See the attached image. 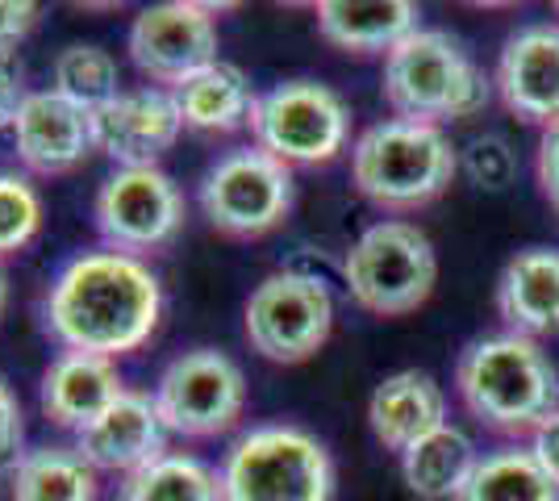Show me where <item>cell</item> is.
<instances>
[{
    "label": "cell",
    "mask_w": 559,
    "mask_h": 501,
    "mask_svg": "<svg viewBox=\"0 0 559 501\" xmlns=\"http://www.w3.org/2000/svg\"><path fill=\"white\" fill-rule=\"evenodd\" d=\"M164 285L146 260L121 251H84L59 267L47 293V331L63 351L121 359L155 334Z\"/></svg>",
    "instance_id": "6da1fadb"
},
{
    "label": "cell",
    "mask_w": 559,
    "mask_h": 501,
    "mask_svg": "<svg viewBox=\"0 0 559 501\" xmlns=\"http://www.w3.org/2000/svg\"><path fill=\"white\" fill-rule=\"evenodd\" d=\"M455 384L464 406L492 430H538L559 409V372L526 334H489L460 356Z\"/></svg>",
    "instance_id": "7a4b0ae2"
},
{
    "label": "cell",
    "mask_w": 559,
    "mask_h": 501,
    "mask_svg": "<svg viewBox=\"0 0 559 501\" xmlns=\"http://www.w3.org/2000/svg\"><path fill=\"white\" fill-rule=\"evenodd\" d=\"M217 480L222 501H330L334 460L313 430L263 422L234 439Z\"/></svg>",
    "instance_id": "3957f363"
},
{
    "label": "cell",
    "mask_w": 559,
    "mask_h": 501,
    "mask_svg": "<svg viewBox=\"0 0 559 501\" xmlns=\"http://www.w3.org/2000/svg\"><path fill=\"white\" fill-rule=\"evenodd\" d=\"M384 100L401 121L439 126L489 105V84L447 29H414L384 55Z\"/></svg>",
    "instance_id": "277c9868"
},
{
    "label": "cell",
    "mask_w": 559,
    "mask_h": 501,
    "mask_svg": "<svg viewBox=\"0 0 559 501\" xmlns=\"http://www.w3.org/2000/svg\"><path fill=\"white\" fill-rule=\"evenodd\" d=\"M460 155L439 126L380 121L350 151V180L380 210H418L451 184Z\"/></svg>",
    "instance_id": "5b68a950"
},
{
    "label": "cell",
    "mask_w": 559,
    "mask_h": 501,
    "mask_svg": "<svg viewBox=\"0 0 559 501\" xmlns=\"http://www.w3.org/2000/svg\"><path fill=\"white\" fill-rule=\"evenodd\" d=\"M343 276L350 297L368 313L401 318L435 293L439 260L414 222H376L350 242Z\"/></svg>",
    "instance_id": "8992f818"
},
{
    "label": "cell",
    "mask_w": 559,
    "mask_h": 501,
    "mask_svg": "<svg viewBox=\"0 0 559 501\" xmlns=\"http://www.w3.org/2000/svg\"><path fill=\"white\" fill-rule=\"evenodd\" d=\"M334 326V297L326 281L301 267L272 272L255 285L242 310V334L251 351L272 363H305L326 347Z\"/></svg>",
    "instance_id": "52a82bcc"
},
{
    "label": "cell",
    "mask_w": 559,
    "mask_h": 501,
    "mask_svg": "<svg viewBox=\"0 0 559 501\" xmlns=\"http://www.w3.org/2000/svg\"><path fill=\"white\" fill-rule=\"evenodd\" d=\"M347 100L318 80H284L255 100V146L288 167L330 164L347 146Z\"/></svg>",
    "instance_id": "ba28073f"
},
{
    "label": "cell",
    "mask_w": 559,
    "mask_h": 501,
    "mask_svg": "<svg viewBox=\"0 0 559 501\" xmlns=\"http://www.w3.org/2000/svg\"><path fill=\"white\" fill-rule=\"evenodd\" d=\"M201 214L217 235L259 239L272 235L293 210V167L272 159L259 146H238L213 159L201 176Z\"/></svg>",
    "instance_id": "9c48e42d"
},
{
    "label": "cell",
    "mask_w": 559,
    "mask_h": 501,
    "mask_svg": "<svg viewBox=\"0 0 559 501\" xmlns=\"http://www.w3.org/2000/svg\"><path fill=\"white\" fill-rule=\"evenodd\" d=\"M93 222L109 251L146 260L180 235L185 196L164 167H114L96 189Z\"/></svg>",
    "instance_id": "30bf717a"
},
{
    "label": "cell",
    "mask_w": 559,
    "mask_h": 501,
    "mask_svg": "<svg viewBox=\"0 0 559 501\" xmlns=\"http://www.w3.org/2000/svg\"><path fill=\"white\" fill-rule=\"evenodd\" d=\"M151 397L159 406L167 434L213 439V434L238 427V418L247 409V381L230 356H222L213 347H197L167 363Z\"/></svg>",
    "instance_id": "8fae6325"
},
{
    "label": "cell",
    "mask_w": 559,
    "mask_h": 501,
    "mask_svg": "<svg viewBox=\"0 0 559 501\" xmlns=\"http://www.w3.org/2000/svg\"><path fill=\"white\" fill-rule=\"evenodd\" d=\"M126 50L151 84L176 88L188 75L217 63V17L197 0H164L130 22Z\"/></svg>",
    "instance_id": "7c38bea8"
},
{
    "label": "cell",
    "mask_w": 559,
    "mask_h": 501,
    "mask_svg": "<svg viewBox=\"0 0 559 501\" xmlns=\"http://www.w3.org/2000/svg\"><path fill=\"white\" fill-rule=\"evenodd\" d=\"M185 121L176 109L171 88H121L93 114L96 151L114 167H159L164 151L180 139Z\"/></svg>",
    "instance_id": "4fadbf2b"
},
{
    "label": "cell",
    "mask_w": 559,
    "mask_h": 501,
    "mask_svg": "<svg viewBox=\"0 0 559 501\" xmlns=\"http://www.w3.org/2000/svg\"><path fill=\"white\" fill-rule=\"evenodd\" d=\"M13 146L25 171L34 176H68L96 151L93 114L71 105L55 88L25 93L17 121H13Z\"/></svg>",
    "instance_id": "5bb4252c"
},
{
    "label": "cell",
    "mask_w": 559,
    "mask_h": 501,
    "mask_svg": "<svg viewBox=\"0 0 559 501\" xmlns=\"http://www.w3.org/2000/svg\"><path fill=\"white\" fill-rule=\"evenodd\" d=\"M75 448L96 473L134 477L139 468L167 455V427L159 418L155 397L139 393V389H126L93 427H84L75 434Z\"/></svg>",
    "instance_id": "9a60e30c"
},
{
    "label": "cell",
    "mask_w": 559,
    "mask_h": 501,
    "mask_svg": "<svg viewBox=\"0 0 559 501\" xmlns=\"http://www.w3.org/2000/svg\"><path fill=\"white\" fill-rule=\"evenodd\" d=\"M497 88L506 109L535 126L559 121V25L518 29L497 63Z\"/></svg>",
    "instance_id": "2e32d148"
},
{
    "label": "cell",
    "mask_w": 559,
    "mask_h": 501,
    "mask_svg": "<svg viewBox=\"0 0 559 501\" xmlns=\"http://www.w3.org/2000/svg\"><path fill=\"white\" fill-rule=\"evenodd\" d=\"M121 393H126V384L117 372V359L88 356V351H59L47 363L43 384H38L43 414L55 427L75 430V434L93 427Z\"/></svg>",
    "instance_id": "e0dca14e"
},
{
    "label": "cell",
    "mask_w": 559,
    "mask_h": 501,
    "mask_svg": "<svg viewBox=\"0 0 559 501\" xmlns=\"http://www.w3.org/2000/svg\"><path fill=\"white\" fill-rule=\"evenodd\" d=\"M368 422L389 452H409L418 439L447 427L443 389L430 372H418V368L393 372L372 389Z\"/></svg>",
    "instance_id": "ac0fdd59"
},
{
    "label": "cell",
    "mask_w": 559,
    "mask_h": 501,
    "mask_svg": "<svg viewBox=\"0 0 559 501\" xmlns=\"http://www.w3.org/2000/svg\"><path fill=\"white\" fill-rule=\"evenodd\" d=\"M497 310L513 334H556L559 331V251L531 247L518 251L497 281Z\"/></svg>",
    "instance_id": "d6986e66"
},
{
    "label": "cell",
    "mask_w": 559,
    "mask_h": 501,
    "mask_svg": "<svg viewBox=\"0 0 559 501\" xmlns=\"http://www.w3.org/2000/svg\"><path fill=\"white\" fill-rule=\"evenodd\" d=\"M418 25V4L409 0H322L318 34L350 55H389Z\"/></svg>",
    "instance_id": "ffe728a7"
},
{
    "label": "cell",
    "mask_w": 559,
    "mask_h": 501,
    "mask_svg": "<svg viewBox=\"0 0 559 501\" xmlns=\"http://www.w3.org/2000/svg\"><path fill=\"white\" fill-rule=\"evenodd\" d=\"M171 96H176L185 130H197V134H234V130L251 126V109L259 100L242 68L222 63V59L188 75L185 84H176Z\"/></svg>",
    "instance_id": "44dd1931"
},
{
    "label": "cell",
    "mask_w": 559,
    "mask_h": 501,
    "mask_svg": "<svg viewBox=\"0 0 559 501\" xmlns=\"http://www.w3.org/2000/svg\"><path fill=\"white\" fill-rule=\"evenodd\" d=\"M100 473L80 455V448L47 443L29 448L9 464V498L13 501H96Z\"/></svg>",
    "instance_id": "7402d4cb"
},
{
    "label": "cell",
    "mask_w": 559,
    "mask_h": 501,
    "mask_svg": "<svg viewBox=\"0 0 559 501\" xmlns=\"http://www.w3.org/2000/svg\"><path fill=\"white\" fill-rule=\"evenodd\" d=\"M476 448L460 427H439L435 434L418 439L409 452H401V473L405 485L426 501H447L460 498V489L467 485L472 468H476Z\"/></svg>",
    "instance_id": "603a6c76"
},
{
    "label": "cell",
    "mask_w": 559,
    "mask_h": 501,
    "mask_svg": "<svg viewBox=\"0 0 559 501\" xmlns=\"http://www.w3.org/2000/svg\"><path fill=\"white\" fill-rule=\"evenodd\" d=\"M455 501H559V485L531 448H501L476 460Z\"/></svg>",
    "instance_id": "cb8c5ba5"
},
{
    "label": "cell",
    "mask_w": 559,
    "mask_h": 501,
    "mask_svg": "<svg viewBox=\"0 0 559 501\" xmlns=\"http://www.w3.org/2000/svg\"><path fill=\"white\" fill-rule=\"evenodd\" d=\"M117 501H222V480L205 460L167 452L121 480Z\"/></svg>",
    "instance_id": "d4e9b609"
},
{
    "label": "cell",
    "mask_w": 559,
    "mask_h": 501,
    "mask_svg": "<svg viewBox=\"0 0 559 501\" xmlns=\"http://www.w3.org/2000/svg\"><path fill=\"white\" fill-rule=\"evenodd\" d=\"M59 96H68L71 105L80 109H105L121 88H117V63L105 47H88V43H75V47H63L59 59H55V84H50Z\"/></svg>",
    "instance_id": "484cf974"
},
{
    "label": "cell",
    "mask_w": 559,
    "mask_h": 501,
    "mask_svg": "<svg viewBox=\"0 0 559 501\" xmlns=\"http://www.w3.org/2000/svg\"><path fill=\"white\" fill-rule=\"evenodd\" d=\"M43 226V201L17 171H0V260L17 255Z\"/></svg>",
    "instance_id": "4316f807"
},
{
    "label": "cell",
    "mask_w": 559,
    "mask_h": 501,
    "mask_svg": "<svg viewBox=\"0 0 559 501\" xmlns=\"http://www.w3.org/2000/svg\"><path fill=\"white\" fill-rule=\"evenodd\" d=\"M464 171L480 189H506L518 176V159L501 134H476L464 146Z\"/></svg>",
    "instance_id": "83f0119b"
},
{
    "label": "cell",
    "mask_w": 559,
    "mask_h": 501,
    "mask_svg": "<svg viewBox=\"0 0 559 501\" xmlns=\"http://www.w3.org/2000/svg\"><path fill=\"white\" fill-rule=\"evenodd\" d=\"M38 22V4L29 0H0V59H9V50H17L25 34Z\"/></svg>",
    "instance_id": "f1b7e54d"
},
{
    "label": "cell",
    "mask_w": 559,
    "mask_h": 501,
    "mask_svg": "<svg viewBox=\"0 0 559 501\" xmlns=\"http://www.w3.org/2000/svg\"><path fill=\"white\" fill-rule=\"evenodd\" d=\"M17 443H22V406L0 377V468L17 460Z\"/></svg>",
    "instance_id": "f546056e"
},
{
    "label": "cell",
    "mask_w": 559,
    "mask_h": 501,
    "mask_svg": "<svg viewBox=\"0 0 559 501\" xmlns=\"http://www.w3.org/2000/svg\"><path fill=\"white\" fill-rule=\"evenodd\" d=\"M538 189L559 214V121L543 130V143H538Z\"/></svg>",
    "instance_id": "4dcf8cb0"
},
{
    "label": "cell",
    "mask_w": 559,
    "mask_h": 501,
    "mask_svg": "<svg viewBox=\"0 0 559 501\" xmlns=\"http://www.w3.org/2000/svg\"><path fill=\"white\" fill-rule=\"evenodd\" d=\"M22 100H25L22 75L9 68V59H0V130H13Z\"/></svg>",
    "instance_id": "1f68e13d"
},
{
    "label": "cell",
    "mask_w": 559,
    "mask_h": 501,
    "mask_svg": "<svg viewBox=\"0 0 559 501\" xmlns=\"http://www.w3.org/2000/svg\"><path fill=\"white\" fill-rule=\"evenodd\" d=\"M531 452L538 455V464L547 468V477L559 485V409L535 430V443H531Z\"/></svg>",
    "instance_id": "d6a6232c"
},
{
    "label": "cell",
    "mask_w": 559,
    "mask_h": 501,
    "mask_svg": "<svg viewBox=\"0 0 559 501\" xmlns=\"http://www.w3.org/2000/svg\"><path fill=\"white\" fill-rule=\"evenodd\" d=\"M4 489H9V477H4V473H0V501H4Z\"/></svg>",
    "instance_id": "836d02e7"
},
{
    "label": "cell",
    "mask_w": 559,
    "mask_h": 501,
    "mask_svg": "<svg viewBox=\"0 0 559 501\" xmlns=\"http://www.w3.org/2000/svg\"><path fill=\"white\" fill-rule=\"evenodd\" d=\"M0 310H4V272H0Z\"/></svg>",
    "instance_id": "e575fe53"
}]
</instances>
